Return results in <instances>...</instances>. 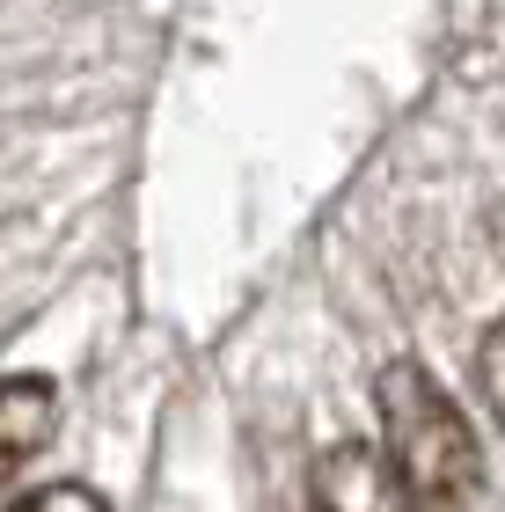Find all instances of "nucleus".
I'll return each mask as SVG.
<instances>
[{
  "label": "nucleus",
  "mask_w": 505,
  "mask_h": 512,
  "mask_svg": "<svg viewBox=\"0 0 505 512\" xmlns=\"http://www.w3.org/2000/svg\"><path fill=\"white\" fill-rule=\"evenodd\" d=\"M374 410H381V454L396 461V476H403V491H410L418 512H462L476 491H484L476 425L418 359L381 366Z\"/></svg>",
  "instance_id": "f257e3e1"
},
{
  "label": "nucleus",
  "mask_w": 505,
  "mask_h": 512,
  "mask_svg": "<svg viewBox=\"0 0 505 512\" xmlns=\"http://www.w3.org/2000/svg\"><path fill=\"white\" fill-rule=\"evenodd\" d=\"M308 512H418L396 476V461L366 439H337L308 476Z\"/></svg>",
  "instance_id": "f03ea898"
},
{
  "label": "nucleus",
  "mask_w": 505,
  "mask_h": 512,
  "mask_svg": "<svg viewBox=\"0 0 505 512\" xmlns=\"http://www.w3.org/2000/svg\"><path fill=\"white\" fill-rule=\"evenodd\" d=\"M52 425H59V388L44 374L0 381V498L30 476V461L44 447H52Z\"/></svg>",
  "instance_id": "7ed1b4c3"
},
{
  "label": "nucleus",
  "mask_w": 505,
  "mask_h": 512,
  "mask_svg": "<svg viewBox=\"0 0 505 512\" xmlns=\"http://www.w3.org/2000/svg\"><path fill=\"white\" fill-rule=\"evenodd\" d=\"M476 388H484L491 417L505 425V322H491V330H484V344H476Z\"/></svg>",
  "instance_id": "20e7f679"
},
{
  "label": "nucleus",
  "mask_w": 505,
  "mask_h": 512,
  "mask_svg": "<svg viewBox=\"0 0 505 512\" xmlns=\"http://www.w3.org/2000/svg\"><path fill=\"white\" fill-rule=\"evenodd\" d=\"M8 512H110V505H103V491H88V483H44V491H30Z\"/></svg>",
  "instance_id": "39448f33"
}]
</instances>
